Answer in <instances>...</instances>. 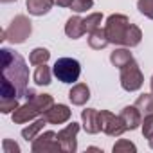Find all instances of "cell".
Here are the masks:
<instances>
[{"instance_id":"31","label":"cell","mask_w":153,"mask_h":153,"mask_svg":"<svg viewBox=\"0 0 153 153\" xmlns=\"http://www.w3.org/2000/svg\"><path fill=\"white\" fill-rule=\"evenodd\" d=\"M148 144H149V148L153 149V133H151V135L148 137Z\"/></svg>"},{"instance_id":"32","label":"cell","mask_w":153,"mask_h":153,"mask_svg":"<svg viewBox=\"0 0 153 153\" xmlns=\"http://www.w3.org/2000/svg\"><path fill=\"white\" fill-rule=\"evenodd\" d=\"M87 151H101L103 153V149H99V148H87Z\"/></svg>"},{"instance_id":"19","label":"cell","mask_w":153,"mask_h":153,"mask_svg":"<svg viewBox=\"0 0 153 153\" xmlns=\"http://www.w3.org/2000/svg\"><path fill=\"white\" fill-rule=\"evenodd\" d=\"M108 38H106V33H105V27H97L96 31L88 33V47L94 49V51H101L108 45Z\"/></svg>"},{"instance_id":"6","label":"cell","mask_w":153,"mask_h":153,"mask_svg":"<svg viewBox=\"0 0 153 153\" xmlns=\"http://www.w3.org/2000/svg\"><path fill=\"white\" fill-rule=\"evenodd\" d=\"M119 81H121V87H123L124 92H137V90L142 88L144 76H142V70H140V67L135 59L121 68Z\"/></svg>"},{"instance_id":"30","label":"cell","mask_w":153,"mask_h":153,"mask_svg":"<svg viewBox=\"0 0 153 153\" xmlns=\"http://www.w3.org/2000/svg\"><path fill=\"white\" fill-rule=\"evenodd\" d=\"M52 2H54V6H58V7H70L72 0H52Z\"/></svg>"},{"instance_id":"14","label":"cell","mask_w":153,"mask_h":153,"mask_svg":"<svg viewBox=\"0 0 153 153\" xmlns=\"http://www.w3.org/2000/svg\"><path fill=\"white\" fill-rule=\"evenodd\" d=\"M85 33H87V31H85L83 18H81L78 13L67 20V24H65V34H67L70 40H79Z\"/></svg>"},{"instance_id":"26","label":"cell","mask_w":153,"mask_h":153,"mask_svg":"<svg viewBox=\"0 0 153 153\" xmlns=\"http://www.w3.org/2000/svg\"><path fill=\"white\" fill-rule=\"evenodd\" d=\"M137 9L140 15L153 20V0H137Z\"/></svg>"},{"instance_id":"16","label":"cell","mask_w":153,"mask_h":153,"mask_svg":"<svg viewBox=\"0 0 153 153\" xmlns=\"http://www.w3.org/2000/svg\"><path fill=\"white\" fill-rule=\"evenodd\" d=\"M52 0H25V7L33 16H43L52 9Z\"/></svg>"},{"instance_id":"21","label":"cell","mask_w":153,"mask_h":153,"mask_svg":"<svg viewBox=\"0 0 153 153\" xmlns=\"http://www.w3.org/2000/svg\"><path fill=\"white\" fill-rule=\"evenodd\" d=\"M49 59H51V52H49V49H45V47H36V49H33L31 54H29V63L34 65V67L43 65V63H47Z\"/></svg>"},{"instance_id":"11","label":"cell","mask_w":153,"mask_h":153,"mask_svg":"<svg viewBox=\"0 0 153 153\" xmlns=\"http://www.w3.org/2000/svg\"><path fill=\"white\" fill-rule=\"evenodd\" d=\"M81 126L88 135H96L101 131L99 124V110L96 108H85L81 110Z\"/></svg>"},{"instance_id":"24","label":"cell","mask_w":153,"mask_h":153,"mask_svg":"<svg viewBox=\"0 0 153 153\" xmlns=\"http://www.w3.org/2000/svg\"><path fill=\"white\" fill-rule=\"evenodd\" d=\"M112 151L114 153H137V146L131 140H128V139H119L114 144Z\"/></svg>"},{"instance_id":"33","label":"cell","mask_w":153,"mask_h":153,"mask_svg":"<svg viewBox=\"0 0 153 153\" xmlns=\"http://www.w3.org/2000/svg\"><path fill=\"white\" fill-rule=\"evenodd\" d=\"M2 4H11V2H16V0H0Z\"/></svg>"},{"instance_id":"5","label":"cell","mask_w":153,"mask_h":153,"mask_svg":"<svg viewBox=\"0 0 153 153\" xmlns=\"http://www.w3.org/2000/svg\"><path fill=\"white\" fill-rule=\"evenodd\" d=\"M31 33H33L31 18L25 15H16L6 29V40L13 45H20V43H25V40L31 36Z\"/></svg>"},{"instance_id":"1","label":"cell","mask_w":153,"mask_h":153,"mask_svg":"<svg viewBox=\"0 0 153 153\" xmlns=\"http://www.w3.org/2000/svg\"><path fill=\"white\" fill-rule=\"evenodd\" d=\"M0 58H2V78L16 88L18 97H25L29 90V67L24 56L9 47H2Z\"/></svg>"},{"instance_id":"27","label":"cell","mask_w":153,"mask_h":153,"mask_svg":"<svg viewBox=\"0 0 153 153\" xmlns=\"http://www.w3.org/2000/svg\"><path fill=\"white\" fill-rule=\"evenodd\" d=\"M18 106H20L18 99H0V112H2L4 115L13 114Z\"/></svg>"},{"instance_id":"9","label":"cell","mask_w":153,"mask_h":153,"mask_svg":"<svg viewBox=\"0 0 153 153\" xmlns=\"http://www.w3.org/2000/svg\"><path fill=\"white\" fill-rule=\"evenodd\" d=\"M79 124L78 123H70L67 124L63 130L58 131V140H59V146H61V151L63 153H76L78 151V133H79Z\"/></svg>"},{"instance_id":"3","label":"cell","mask_w":153,"mask_h":153,"mask_svg":"<svg viewBox=\"0 0 153 153\" xmlns=\"http://www.w3.org/2000/svg\"><path fill=\"white\" fill-rule=\"evenodd\" d=\"M130 27V18L121 13H114L106 18L105 22V33L106 38L112 45H123L124 47V38Z\"/></svg>"},{"instance_id":"18","label":"cell","mask_w":153,"mask_h":153,"mask_svg":"<svg viewBox=\"0 0 153 153\" xmlns=\"http://www.w3.org/2000/svg\"><path fill=\"white\" fill-rule=\"evenodd\" d=\"M52 74H54L52 68L47 63H43V65H38L36 67V70L33 74V79H34V83L38 87H49L52 83Z\"/></svg>"},{"instance_id":"22","label":"cell","mask_w":153,"mask_h":153,"mask_svg":"<svg viewBox=\"0 0 153 153\" xmlns=\"http://www.w3.org/2000/svg\"><path fill=\"white\" fill-rule=\"evenodd\" d=\"M135 106L140 110L142 115H148V114H153V92L149 94H140L135 101Z\"/></svg>"},{"instance_id":"28","label":"cell","mask_w":153,"mask_h":153,"mask_svg":"<svg viewBox=\"0 0 153 153\" xmlns=\"http://www.w3.org/2000/svg\"><path fill=\"white\" fill-rule=\"evenodd\" d=\"M140 130H142L144 139H148V137L153 133V114H148V115H144V117H142Z\"/></svg>"},{"instance_id":"8","label":"cell","mask_w":153,"mask_h":153,"mask_svg":"<svg viewBox=\"0 0 153 153\" xmlns=\"http://www.w3.org/2000/svg\"><path fill=\"white\" fill-rule=\"evenodd\" d=\"M31 151L33 153H58V151H61V146H59V140H58V133H54L51 130L40 133L31 142Z\"/></svg>"},{"instance_id":"4","label":"cell","mask_w":153,"mask_h":153,"mask_svg":"<svg viewBox=\"0 0 153 153\" xmlns=\"http://www.w3.org/2000/svg\"><path fill=\"white\" fill-rule=\"evenodd\" d=\"M52 72L58 81L65 85H74V83H78L79 76H81V63L76 58H59L56 59Z\"/></svg>"},{"instance_id":"23","label":"cell","mask_w":153,"mask_h":153,"mask_svg":"<svg viewBox=\"0 0 153 153\" xmlns=\"http://www.w3.org/2000/svg\"><path fill=\"white\" fill-rule=\"evenodd\" d=\"M101 22H103V13H90L87 18H83L85 31H87V33L96 31L97 27H101Z\"/></svg>"},{"instance_id":"2","label":"cell","mask_w":153,"mask_h":153,"mask_svg":"<svg viewBox=\"0 0 153 153\" xmlns=\"http://www.w3.org/2000/svg\"><path fill=\"white\" fill-rule=\"evenodd\" d=\"M25 103L20 105L13 114H11V119L15 124H25V123H31L34 119H38L40 115H43L52 105H54V97L51 94H36L33 88L27 90V96H25Z\"/></svg>"},{"instance_id":"12","label":"cell","mask_w":153,"mask_h":153,"mask_svg":"<svg viewBox=\"0 0 153 153\" xmlns=\"http://www.w3.org/2000/svg\"><path fill=\"white\" fill-rule=\"evenodd\" d=\"M119 117L123 119V123H124L126 130H130V131L137 130V128L140 126V123H142V114H140V110H139L135 105L124 106V108L121 110Z\"/></svg>"},{"instance_id":"7","label":"cell","mask_w":153,"mask_h":153,"mask_svg":"<svg viewBox=\"0 0 153 153\" xmlns=\"http://www.w3.org/2000/svg\"><path fill=\"white\" fill-rule=\"evenodd\" d=\"M99 124H101V131L108 137H121L126 130L123 119L115 114H112L110 110H101L99 112Z\"/></svg>"},{"instance_id":"29","label":"cell","mask_w":153,"mask_h":153,"mask_svg":"<svg viewBox=\"0 0 153 153\" xmlns=\"http://www.w3.org/2000/svg\"><path fill=\"white\" fill-rule=\"evenodd\" d=\"M2 151L4 153H20V146L11 139H4L2 140Z\"/></svg>"},{"instance_id":"10","label":"cell","mask_w":153,"mask_h":153,"mask_svg":"<svg viewBox=\"0 0 153 153\" xmlns=\"http://www.w3.org/2000/svg\"><path fill=\"white\" fill-rule=\"evenodd\" d=\"M43 117L47 119V123L49 124H63V123H68L70 121V117H72V110L67 106V105H63V103H54L45 114H43Z\"/></svg>"},{"instance_id":"20","label":"cell","mask_w":153,"mask_h":153,"mask_svg":"<svg viewBox=\"0 0 153 153\" xmlns=\"http://www.w3.org/2000/svg\"><path fill=\"white\" fill-rule=\"evenodd\" d=\"M140 42H142V31H140V27L135 25V24H130L126 38H124V47L131 49V47H137Z\"/></svg>"},{"instance_id":"15","label":"cell","mask_w":153,"mask_h":153,"mask_svg":"<svg viewBox=\"0 0 153 153\" xmlns=\"http://www.w3.org/2000/svg\"><path fill=\"white\" fill-rule=\"evenodd\" d=\"M131 61H133V54L130 52V47H117L110 54V63L114 67H117L119 70L123 67H126L128 63H131Z\"/></svg>"},{"instance_id":"13","label":"cell","mask_w":153,"mask_h":153,"mask_svg":"<svg viewBox=\"0 0 153 153\" xmlns=\"http://www.w3.org/2000/svg\"><path fill=\"white\" fill-rule=\"evenodd\" d=\"M90 99V88L87 83H74L68 92V101L74 106H85Z\"/></svg>"},{"instance_id":"25","label":"cell","mask_w":153,"mask_h":153,"mask_svg":"<svg viewBox=\"0 0 153 153\" xmlns=\"http://www.w3.org/2000/svg\"><path fill=\"white\" fill-rule=\"evenodd\" d=\"M94 7V0H72V4H70V9L74 13H87L88 9Z\"/></svg>"},{"instance_id":"17","label":"cell","mask_w":153,"mask_h":153,"mask_svg":"<svg viewBox=\"0 0 153 153\" xmlns=\"http://www.w3.org/2000/svg\"><path fill=\"white\" fill-rule=\"evenodd\" d=\"M45 124H49V123H47V119L42 115L40 119H34V121H33L29 126H25V128H24L20 133H22V137H24L27 142H29V140L33 142V140H34V139H36V137L42 133V130L45 128Z\"/></svg>"},{"instance_id":"34","label":"cell","mask_w":153,"mask_h":153,"mask_svg":"<svg viewBox=\"0 0 153 153\" xmlns=\"http://www.w3.org/2000/svg\"><path fill=\"white\" fill-rule=\"evenodd\" d=\"M149 88H151V92H153V76H151V79H149Z\"/></svg>"}]
</instances>
